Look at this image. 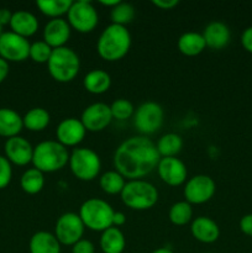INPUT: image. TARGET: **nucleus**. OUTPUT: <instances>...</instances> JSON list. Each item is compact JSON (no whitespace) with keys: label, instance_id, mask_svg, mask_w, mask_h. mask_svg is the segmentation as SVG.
I'll return each instance as SVG.
<instances>
[{"label":"nucleus","instance_id":"f257e3e1","mask_svg":"<svg viewBox=\"0 0 252 253\" xmlns=\"http://www.w3.org/2000/svg\"><path fill=\"white\" fill-rule=\"evenodd\" d=\"M161 156L156 143L146 136H132L120 143L114 153L116 170L128 180L141 179L156 169Z\"/></svg>","mask_w":252,"mask_h":253},{"label":"nucleus","instance_id":"f03ea898","mask_svg":"<svg viewBox=\"0 0 252 253\" xmlns=\"http://www.w3.org/2000/svg\"><path fill=\"white\" fill-rule=\"evenodd\" d=\"M131 47V35L126 26L110 24L103 30L96 42L99 56L108 62H115L127 54Z\"/></svg>","mask_w":252,"mask_h":253},{"label":"nucleus","instance_id":"7ed1b4c3","mask_svg":"<svg viewBox=\"0 0 252 253\" xmlns=\"http://www.w3.org/2000/svg\"><path fill=\"white\" fill-rule=\"evenodd\" d=\"M69 155L67 147L58 141L47 140L40 142L34 147L32 165L34 168L42 173H52L63 169L69 162Z\"/></svg>","mask_w":252,"mask_h":253},{"label":"nucleus","instance_id":"20e7f679","mask_svg":"<svg viewBox=\"0 0 252 253\" xmlns=\"http://www.w3.org/2000/svg\"><path fill=\"white\" fill-rule=\"evenodd\" d=\"M48 73L54 81L59 83L72 82L79 73L81 59L77 52L69 47L53 48L51 57L47 62Z\"/></svg>","mask_w":252,"mask_h":253},{"label":"nucleus","instance_id":"39448f33","mask_svg":"<svg viewBox=\"0 0 252 253\" xmlns=\"http://www.w3.org/2000/svg\"><path fill=\"white\" fill-rule=\"evenodd\" d=\"M121 200L132 210L151 209L158 202V190L152 183L143 179L126 182L120 194Z\"/></svg>","mask_w":252,"mask_h":253},{"label":"nucleus","instance_id":"423d86ee","mask_svg":"<svg viewBox=\"0 0 252 253\" xmlns=\"http://www.w3.org/2000/svg\"><path fill=\"white\" fill-rule=\"evenodd\" d=\"M114 212L113 207L105 200L90 198L81 205L79 216L86 229L103 232L113 226Z\"/></svg>","mask_w":252,"mask_h":253},{"label":"nucleus","instance_id":"0eeeda50","mask_svg":"<svg viewBox=\"0 0 252 253\" xmlns=\"http://www.w3.org/2000/svg\"><path fill=\"white\" fill-rule=\"evenodd\" d=\"M69 168L74 177L81 180H93L101 169V161L98 153L91 148L77 147L69 155Z\"/></svg>","mask_w":252,"mask_h":253},{"label":"nucleus","instance_id":"6e6552de","mask_svg":"<svg viewBox=\"0 0 252 253\" xmlns=\"http://www.w3.org/2000/svg\"><path fill=\"white\" fill-rule=\"evenodd\" d=\"M165 121L163 108L156 101H146L141 104L133 114V125L138 132L151 135L161 128Z\"/></svg>","mask_w":252,"mask_h":253},{"label":"nucleus","instance_id":"1a4fd4ad","mask_svg":"<svg viewBox=\"0 0 252 253\" xmlns=\"http://www.w3.org/2000/svg\"><path fill=\"white\" fill-rule=\"evenodd\" d=\"M67 19L71 27L82 34L93 31L99 21L98 11L94 5L86 0H78V1L72 2L68 14H67Z\"/></svg>","mask_w":252,"mask_h":253},{"label":"nucleus","instance_id":"9d476101","mask_svg":"<svg viewBox=\"0 0 252 253\" xmlns=\"http://www.w3.org/2000/svg\"><path fill=\"white\" fill-rule=\"evenodd\" d=\"M83 221L79 214L76 212H64L57 219L54 226V236L61 245L73 246L74 244L82 240L84 234Z\"/></svg>","mask_w":252,"mask_h":253},{"label":"nucleus","instance_id":"9b49d317","mask_svg":"<svg viewBox=\"0 0 252 253\" xmlns=\"http://www.w3.org/2000/svg\"><path fill=\"white\" fill-rule=\"evenodd\" d=\"M216 184L214 179L207 174H198L187 180L184 187L185 202L189 204H204L215 194Z\"/></svg>","mask_w":252,"mask_h":253},{"label":"nucleus","instance_id":"f8f14e48","mask_svg":"<svg viewBox=\"0 0 252 253\" xmlns=\"http://www.w3.org/2000/svg\"><path fill=\"white\" fill-rule=\"evenodd\" d=\"M31 43L29 40L12 31L0 36V57L6 62H22L29 58Z\"/></svg>","mask_w":252,"mask_h":253},{"label":"nucleus","instance_id":"ddd939ff","mask_svg":"<svg viewBox=\"0 0 252 253\" xmlns=\"http://www.w3.org/2000/svg\"><path fill=\"white\" fill-rule=\"evenodd\" d=\"M113 120L110 105L105 103H94L86 106L81 116V121L86 131L98 132L108 127Z\"/></svg>","mask_w":252,"mask_h":253},{"label":"nucleus","instance_id":"4468645a","mask_svg":"<svg viewBox=\"0 0 252 253\" xmlns=\"http://www.w3.org/2000/svg\"><path fill=\"white\" fill-rule=\"evenodd\" d=\"M157 173L162 182L170 187H178L185 182L188 170L183 161L177 157H162L158 162Z\"/></svg>","mask_w":252,"mask_h":253},{"label":"nucleus","instance_id":"2eb2a0df","mask_svg":"<svg viewBox=\"0 0 252 253\" xmlns=\"http://www.w3.org/2000/svg\"><path fill=\"white\" fill-rule=\"evenodd\" d=\"M86 130L81 120L76 118L63 119L56 128L57 141L64 147L78 146L85 137Z\"/></svg>","mask_w":252,"mask_h":253},{"label":"nucleus","instance_id":"dca6fc26","mask_svg":"<svg viewBox=\"0 0 252 253\" xmlns=\"http://www.w3.org/2000/svg\"><path fill=\"white\" fill-rule=\"evenodd\" d=\"M5 157L16 166H26L32 162L34 147L26 138L21 136L7 138L4 146Z\"/></svg>","mask_w":252,"mask_h":253},{"label":"nucleus","instance_id":"f3484780","mask_svg":"<svg viewBox=\"0 0 252 253\" xmlns=\"http://www.w3.org/2000/svg\"><path fill=\"white\" fill-rule=\"evenodd\" d=\"M71 25L63 17L51 19L43 27V41L52 48L66 46L71 37Z\"/></svg>","mask_w":252,"mask_h":253},{"label":"nucleus","instance_id":"a211bd4d","mask_svg":"<svg viewBox=\"0 0 252 253\" xmlns=\"http://www.w3.org/2000/svg\"><path fill=\"white\" fill-rule=\"evenodd\" d=\"M207 47L211 49H222L229 44L231 32L229 26L221 21H211L205 26L203 31Z\"/></svg>","mask_w":252,"mask_h":253},{"label":"nucleus","instance_id":"6ab92c4d","mask_svg":"<svg viewBox=\"0 0 252 253\" xmlns=\"http://www.w3.org/2000/svg\"><path fill=\"white\" fill-rule=\"evenodd\" d=\"M193 237L203 244H212L220 236V229L216 222L208 216H198L190 225Z\"/></svg>","mask_w":252,"mask_h":253},{"label":"nucleus","instance_id":"aec40b11","mask_svg":"<svg viewBox=\"0 0 252 253\" xmlns=\"http://www.w3.org/2000/svg\"><path fill=\"white\" fill-rule=\"evenodd\" d=\"M10 27H11L12 32L27 39L37 32L39 20L32 12L26 11V10H17V11L12 12Z\"/></svg>","mask_w":252,"mask_h":253},{"label":"nucleus","instance_id":"412c9836","mask_svg":"<svg viewBox=\"0 0 252 253\" xmlns=\"http://www.w3.org/2000/svg\"><path fill=\"white\" fill-rule=\"evenodd\" d=\"M29 250L30 253H61V244L54 234L37 231L30 239Z\"/></svg>","mask_w":252,"mask_h":253},{"label":"nucleus","instance_id":"4be33fe9","mask_svg":"<svg viewBox=\"0 0 252 253\" xmlns=\"http://www.w3.org/2000/svg\"><path fill=\"white\" fill-rule=\"evenodd\" d=\"M24 121L16 111L9 108L0 109V136L6 138L19 136Z\"/></svg>","mask_w":252,"mask_h":253},{"label":"nucleus","instance_id":"5701e85b","mask_svg":"<svg viewBox=\"0 0 252 253\" xmlns=\"http://www.w3.org/2000/svg\"><path fill=\"white\" fill-rule=\"evenodd\" d=\"M83 85L89 93L103 94L110 88L111 77L104 69H91L84 77Z\"/></svg>","mask_w":252,"mask_h":253},{"label":"nucleus","instance_id":"b1692460","mask_svg":"<svg viewBox=\"0 0 252 253\" xmlns=\"http://www.w3.org/2000/svg\"><path fill=\"white\" fill-rule=\"evenodd\" d=\"M125 246V236L119 227L111 226L101 232L100 249L104 253H123Z\"/></svg>","mask_w":252,"mask_h":253},{"label":"nucleus","instance_id":"393cba45","mask_svg":"<svg viewBox=\"0 0 252 253\" xmlns=\"http://www.w3.org/2000/svg\"><path fill=\"white\" fill-rule=\"evenodd\" d=\"M177 44L178 49H179L184 56L189 57L198 56V54L202 53L205 49V47H207L203 35L195 31L184 32L183 35H180V37L178 39Z\"/></svg>","mask_w":252,"mask_h":253},{"label":"nucleus","instance_id":"a878e982","mask_svg":"<svg viewBox=\"0 0 252 253\" xmlns=\"http://www.w3.org/2000/svg\"><path fill=\"white\" fill-rule=\"evenodd\" d=\"M22 121H24V127L37 132V131H43L49 125L51 116L46 109L34 108L25 114Z\"/></svg>","mask_w":252,"mask_h":253},{"label":"nucleus","instance_id":"bb28decb","mask_svg":"<svg viewBox=\"0 0 252 253\" xmlns=\"http://www.w3.org/2000/svg\"><path fill=\"white\" fill-rule=\"evenodd\" d=\"M20 185L22 190L30 195H35L41 192L44 187V175L36 168H30L22 173L20 178Z\"/></svg>","mask_w":252,"mask_h":253},{"label":"nucleus","instance_id":"cd10ccee","mask_svg":"<svg viewBox=\"0 0 252 253\" xmlns=\"http://www.w3.org/2000/svg\"><path fill=\"white\" fill-rule=\"evenodd\" d=\"M158 153L162 157H175L183 147V140L177 133H166L156 143Z\"/></svg>","mask_w":252,"mask_h":253},{"label":"nucleus","instance_id":"c85d7f7f","mask_svg":"<svg viewBox=\"0 0 252 253\" xmlns=\"http://www.w3.org/2000/svg\"><path fill=\"white\" fill-rule=\"evenodd\" d=\"M99 184H100L101 190L106 194L115 195L121 194L124 187L126 184V180L118 170H108L104 174H101L100 179H99Z\"/></svg>","mask_w":252,"mask_h":253},{"label":"nucleus","instance_id":"c756f323","mask_svg":"<svg viewBox=\"0 0 252 253\" xmlns=\"http://www.w3.org/2000/svg\"><path fill=\"white\" fill-rule=\"evenodd\" d=\"M72 2V0H39L36 5L42 14L57 19L62 15L68 14Z\"/></svg>","mask_w":252,"mask_h":253},{"label":"nucleus","instance_id":"7c9ffc66","mask_svg":"<svg viewBox=\"0 0 252 253\" xmlns=\"http://www.w3.org/2000/svg\"><path fill=\"white\" fill-rule=\"evenodd\" d=\"M169 216L170 222L177 226H184L188 222L192 220L193 217V208L192 204L183 200V202H177L170 207L169 209Z\"/></svg>","mask_w":252,"mask_h":253},{"label":"nucleus","instance_id":"2f4dec72","mask_svg":"<svg viewBox=\"0 0 252 253\" xmlns=\"http://www.w3.org/2000/svg\"><path fill=\"white\" fill-rule=\"evenodd\" d=\"M136 14V10L133 7L132 4L125 1H120L118 5H115L114 7H111L110 17L113 24L121 25V26H125V25L130 24L133 20Z\"/></svg>","mask_w":252,"mask_h":253},{"label":"nucleus","instance_id":"473e14b6","mask_svg":"<svg viewBox=\"0 0 252 253\" xmlns=\"http://www.w3.org/2000/svg\"><path fill=\"white\" fill-rule=\"evenodd\" d=\"M111 115L113 119L116 120H126V119H130L131 116H133L135 114V108H133V104L131 103L127 99H116L115 101H113V104L110 105Z\"/></svg>","mask_w":252,"mask_h":253},{"label":"nucleus","instance_id":"72a5a7b5","mask_svg":"<svg viewBox=\"0 0 252 253\" xmlns=\"http://www.w3.org/2000/svg\"><path fill=\"white\" fill-rule=\"evenodd\" d=\"M52 51H53V48L48 46L43 40L42 41H36L31 43L29 57L32 61L36 62V63H47L49 57H51Z\"/></svg>","mask_w":252,"mask_h":253},{"label":"nucleus","instance_id":"f704fd0d","mask_svg":"<svg viewBox=\"0 0 252 253\" xmlns=\"http://www.w3.org/2000/svg\"><path fill=\"white\" fill-rule=\"evenodd\" d=\"M12 178L11 163L5 156H0V189H4L10 184Z\"/></svg>","mask_w":252,"mask_h":253},{"label":"nucleus","instance_id":"c9c22d12","mask_svg":"<svg viewBox=\"0 0 252 253\" xmlns=\"http://www.w3.org/2000/svg\"><path fill=\"white\" fill-rule=\"evenodd\" d=\"M72 253H95V246L89 240H79L72 246Z\"/></svg>","mask_w":252,"mask_h":253},{"label":"nucleus","instance_id":"e433bc0d","mask_svg":"<svg viewBox=\"0 0 252 253\" xmlns=\"http://www.w3.org/2000/svg\"><path fill=\"white\" fill-rule=\"evenodd\" d=\"M240 230L247 236H252V214L244 215L240 220Z\"/></svg>","mask_w":252,"mask_h":253},{"label":"nucleus","instance_id":"4c0bfd02","mask_svg":"<svg viewBox=\"0 0 252 253\" xmlns=\"http://www.w3.org/2000/svg\"><path fill=\"white\" fill-rule=\"evenodd\" d=\"M241 43L247 52L252 53V26L244 30L241 35Z\"/></svg>","mask_w":252,"mask_h":253},{"label":"nucleus","instance_id":"58836bf2","mask_svg":"<svg viewBox=\"0 0 252 253\" xmlns=\"http://www.w3.org/2000/svg\"><path fill=\"white\" fill-rule=\"evenodd\" d=\"M178 0H152V4L155 6L160 7L162 10H170L178 5Z\"/></svg>","mask_w":252,"mask_h":253},{"label":"nucleus","instance_id":"ea45409f","mask_svg":"<svg viewBox=\"0 0 252 253\" xmlns=\"http://www.w3.org/2000/svg\"><path fill=\"white\" fill-rule=\"evenodd\" d=\"M12 12L10 11L6 7H2L0 9V25L1 26H5V25H10V21H11Z\"/></svg>","mask_w":252,"mask_h":253},{"label":"nucleus","instance_id":"a19ab883","mask_svg":"<svg viewBox=\"0 0 252 253\" xmlns=\"http://www.w3.org/2000/svg\"><path fill=\"white\" fill-rule=\"evenodd\" d=\"M7 74H9V62L0 57V83H2L6 79Z\"/></svg>","mask_w":252,"mask_h":253},{"label":"nucleus","instance_id":"79ce46f5","mask_svg":"<svg viewBox=\"0 0 252 253\" xmlns=\"http://www.w3.org/2000/svg\"><path fill=\"white\" fill-rule=\"evenodd\" d=\"M126 222V216L124 212L121 211H115L114 212V217H113V226L119 227V226H123L125 225Z\"/></svg>","mask_w":252,"mask_h":253},{"label":"nucleus","instance_id":"37998d69","mask_svg":"<svg viewBox=\"0 0 252 253\" xmlns=\"http://www.w3.org/2000/svg\"><path fill=\"white\" fill-rule=\"evenodd\" d=\"M119 2H120V0H101L100 4L105 5V6L114 7V6H115V5H118Z\"/></svg>","mask_w":252,"mask_h":253},{"label":"nucleus","instance_id":"c03bdc74","mask_svg":"<svg viewBox=\"0 0 252 253\" xmlns=\"http://www.w3.org/2000/svg\"><path fill=\"white\" fill-rule=\"evenodd\" d=\"M152 253H174V252H173L172 250L167 249V247H161V249L155 250Z\"/></svg>","mask_w":252,"mask_h":253},{"label":"nucleus","instance_id":"a18cd8bd","mask_svg":"<svg viewBox=\"0 0 252 253\" xmlns=\"http://www.w3.org/2000/svg\"><path fill=\"white\" fill-rule=\"evenodd\" d=\"M1 34H2V26L0 25V36H1Z\"/></svg>","mask_w":252,"mask_h":253}]
</instances>
